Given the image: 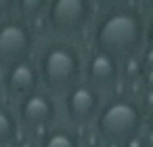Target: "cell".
Returning <instances> with one entry per match:
<instances>
[{
	"instance_id": "1",
	"label": "cell",
	"mask_w": 153,
	"mask_h": 147,
	"mask_svg": "<svg viewBox=\"0 0 153 147\" xmlns=\"http://www.w3.org/2000/svg\"><path fill=\"white\" fill-rule=\"evenodd\" d=\"M147 42V17L132 7H113L92 25V49L117 61L136 57Z\"/></svg>"
},
{
	"instance_id": "2",
	"label": "cell",
	"mask_w": 153,
	"mask_h": 147,
	"mask_svg": "<svg viewBox=\"0 0 153 147\" xmlns=\"http://www.w3.org/2000/svg\"><path fill=\"white\" fill-rule=\"evenodd\" d=\"M36 65L42 88L53 97H63L74 84L82 82L84 76V55L80 46L69 40H53L44 44Z\"/></svg>"
},
{
	"instance_id": "3",
	"label": "cell",
	"mask_w": 153,
	"mask_h": 147,
	"mask_svg": "<svg viewBox=\"0 0 153 147\" xmlns=\"http://www.w3.org/2000/svg\"><path fill=\"white\" fill-rule=\"evenodd\" d=\"M147 124V113L143 111L136 97L115 95L103 101V107L92 124V130L103 143H124L134 134H140Z\"/></svg>"
},
{
	"instance_id": "4",
	"label": "cell",
	"mask_w": 153,
	"mask_h": 147,
	"mask_svg": "<svg viewBox=\"0 0 153 147\" xmlns=\"http://www.w3.org/2000/svg\"><path fill=\"white\" fill-rule=\"evenodd\" d=\"M44 19L48 30L61 36V40L71 38L94 21V4L90 0H51Z\"/></svg>"
},
{
	"instance_id": "5",
	"label": "cell",
	"mask_w": 153,
	"mask_h": 147,
	"mask_svg": "<svg viewBox=\"0 0 153 147\" xmlns=\"http://www.w3.org/2000/svg\"><path fill=\"white\" fill-rule=\"evenodd\" d=\"M36 34L21 17L0 19V67L7 69L19 61L32 59Z\"/></svg>"
},
{
	"instance_id": "6",
	"label": "cell",
	"mask_w": 153,
	"mask_h": 147,
	"mask_svg": "<svg viewBox=\"0 0 153 147\" xmlns=\"http://www.w3.org/2000/svg\"><path fill=\"white\" fill-rule=\"evenodd\" d=\"M103 93L82 80L63 95V113L74 126H92L103 107Z\"/></svg>"
},
{
	"instance_id": "7",
	"label": "cell",
	"mask_w": 153,
	"mask_h": 147,
	"mask_svg": "<svg viewBox=\"0 0 153 147\" xmlns=\"http://www.w3.org/2000/svg\"><path fill=\"white\" fill-rule=\"evenodd\" d=\"M15 116H17L19 126L27 130H38V128L48 130V126H53L55 120L59 118V103L51 93L40 88L23 97L21 101H17Z\"/></svg>"
},
{
	"instance_id": "8",
	"label": "cell",
	"mask_w": 153,
	"mask_h": 147,
	"mask_svg": "<svg viewBox=\"0 0 153 147\" xmlns=\"http://www.w3.org/2000/svg\"><path fill=\"white\" fill-rule=\"evenodd\" d=\"M82 80L97 88L99 93L113 90L122 80V61L115 57L101 53L97 49H90V53L84 57V76Z\"/></svg>"
},
{
	"instance_id": "9",
	"label": "cell",
	"mask_w": 153,
	"mask_h": 147,
	"mask_svg": "<svg viewBox=\"0 0 153 147\" xmlns=\"http://www.w3.org/2000/svg\"><path fill=\"white\" fill-rule=\"evenodd\" d=\"M4 95L11 99L21 101L23 97L36 93L42 88L40 84V74H38V65L36 61L27 59V61H19L7 69H2V80H0Z\"/></svg>"
},
{
	"instance_id": "10",
	"label": "cell",
	"mask_w": 153,
	"mask_h": 147,
	"mask_svg": "<svg viewBox=\"0 0 153 147\" xmlns=\"http://www.w3.org/2000/svg\"><path fill=\"white\" fill-rule=\"evenodd\" d=\"M38 147H84V145H82V139L76 132V128L53 126L42 134Z\"/></svg>"
},
{
	"instance_id": "11",
	"label": "cell",
	"mask_w": 153,
	"mask_h": 147,
	"mask_svg": "<svg viewBox=\"0 0 153 147\" xmlns=\"http://www.w3.org/2000/svg\"><path fill=\"white\" fill-rule=\"evenodd\" d=\"M19 132V122L13 109L0 105V147H4L17 139Z\"/></svg>"
},
{
	"instance_id": "12",
	"label": "cell",
	"mask_w": 153,
	"mask_h": 147,
	"mask_svg": "<svg viewBox=\"0 0 153 147\" xmlns=\"http://www.w3.org/2000/svg\"><path fill=\"white\" fill-rule=\"evenodd\" d=\"M15 7H17L19 17L30 23V21L38 19V17H44L48 2H46V0H17Z\"/></svg>"
},
{
	"instance_id": "13",
	"label": "cell",
	"mask_w": 153,
	"mask_h": 147,
	"mask_svg": "<svg viewBox=\"0 0 153 147\" xmlns=\"http://www.w3.org/2000/svg\"><path fill=\"white\" fill-rule=\"evenodd\" d=\"M143 72L145 69H143V63H140L138 55L122 61V80H126V82H140Z\"/></svg>"
},
{
	"instance_id": "14",
	"label": "cell",
	"mask_w": 153,
	"mask_h": 147,
	"mask_svg": "<svg viewBox=\"0 0 153 147\" xmlns=\"http://www.w3.org/2000/svg\"><path fill=\"white\" fill-rule=\"evenodd\" d=\"M138 59L143 63V69H153V46L145 42L143 51L138 53Z\"/></svg>"
},
{
	"instance_id": "15",
	"label": "cell",
	"mask_w": 153,
	"mask_h": 147,
	"mask_svg": "<svg viewBox=\"0 0 153 147\" xmlns=\"http://www.w3.org/2000/svg\"><path fill=\"white\" fill-rule=\"evenodd\" d=\"M124 147H151L149 145V139H147V134H134V137H130L128 141H124Z\"/></svg>"
},
{
	"instance_id": "16",
	"label": "cell",
	"mask_w": 153,
	"mask_h": 147,
	"mask_svg": "<svg viewBox=\"0 0 153 147\" xmlns=\"http://www.w3.org/2000/svg\"><path fill=\"white\" fill-rule=\"evenodd\" d=\"M140 84H143V90H153V69H145L143 72Z\"/></svg>"
},
{
	"instance_id": "17",
	"label": "cell",
	"mask_w": 153,
	"mask_h": 147,
	"mask_svg": "<svg viewBox=\"0 0 153 147\" xmlns=\"http://www.w3.org/2000/svg\"><path fill=\"white\" fill-rule=\"evenodd\" d=\"M147 44L153 46V23H147Z\"/></svg>"
},
{
	"instance_id": "18",
	"label": "cell",
	"mask_w": 153,
	"mask_h": 147,
	"mask_svg": "<svg viewBox=\"0 0 153 147\" xmlns=\"http://www.w3.org/2000/svg\"><path fill=\"white\" fill-rule=\"evenodd\" d=\"M17 147H38L36 143H32L30 139H25V141H21V143H17Z\"/></svg>"
},
{
	"instance_id": "19",
	"label": "cell",
	"mask_w": 153,
	"mask_h": 147,
	"mask_svg": "<svg viewBox=\"0 0 153 147\" xmlns=\"http://www.w3.org/2000/svg\"><path fill=\"white\" fill-rule=\"evenodd\" d=\"M145 128H149V130H151V134H153V113H149V116H147V124H145Z\"/></svg>"
},
{
	"instance_id": "20",
	"label": "cell",
	"mask_w": 153,
	"mask_h": 147,
	"mask_svg": "<svg viewBox=\"0 0 153 147\" xmlns=\"http://www.w3.org/2000/svg\"><path fill=\"white\" fill-rule=\"evenodd\" d=\"M147 23H153V2L149 4V11H147Z\"/></svg>"
}]
</instances>
